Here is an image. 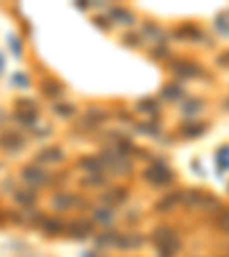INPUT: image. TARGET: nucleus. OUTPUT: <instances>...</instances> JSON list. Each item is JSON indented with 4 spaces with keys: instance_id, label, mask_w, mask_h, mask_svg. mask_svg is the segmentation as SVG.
<instances>
[{
    "instance_id": "obj_1",
    "label": "nucleus",
    "mask_w": 229,
    "mask_h": 257,
    "mask_svg": "<svg viewBox=\"0 0 229 257\" xmlns=\"http://www.w3.org/2000/svg\"><path fill=\"white\" fill-rule=\"evenodd\" d=\"M144 179L152 184V186H170L172 181H174V175H172V170L163 163H154L152 168L144 170Z\"/></svg>"
},
{
    "instance_id": "obj_2",
    "label": "nucleus",
    "mask_w": 229,
    "mask_h": 257,
    "mask_svg": "<svg viewBox=\"0 0 229 257\" xmlns=\"http://www.w3.org/2000/svg\"><path fill=\"white\" fill-rule=\"evenodd\" d=\"M172 74L179 78H197L202 74V69H200V65H195L190 60H174L172 62Z\"/></svg>"
},
{
    "instance_id": "obj_3",
    "label": "nucleus",
    "mask_w": 229,
    "mask_h": 257,
    "mask_svg": "<svg viewBox=\"0 0 229 257\" xmlns=\"http://www.w3.org/2000/svg\"><path fill=\"white\" fill-rule=\"evenodd\" d=\"M101 161H104V163H108L110 168L114 170V172H120V170H122V172H126V170H128V165H131L120 152H114V149H108V152H104V159H101Z\"/></svg>"
},
{
    "instance_id": "obj_4",
    "label": "nucleus",
    "mask_w": 229,
    "mask_h": 257,
    "mask_svg": "<svg viewBox=\"0 0 229 257\" xmlns=\"http://www.w3.org/2000/svg\"><path fill=\"white\" fill-rule=\"evenodd\" d=\"M64 232H69L74 239H85V236L92 234V223L90 220H71Z\"/></svg>"
},
{
    "instance_id": "obj_5",
    "label": "nucleus",
    "mask_w": 229,
    "mask_h": 257,
    "mask_svg": "<svg viewBox=\"0 0 229 257\" xmlns=\"http://www.w3.org/2000/svg\"><path fill=\"white\" fill-rule=\"evenodd\" d=\"M23 179L28 184H32V186H42L46 181V172L42 168H37V165H30V168L23 170Z\"/></svg>"
},
{
    "instance_id": "obj_6",
    "label": "nucleus",
    "mask_w": 229,
    "mask_h": 257,
    "mask_svg": "<svg viewBox=\"0 0 229 257\" xmlns=\"http://www.w3.org/2000/svg\"><path fill=\"white\" fill-rule=\"evenodd\" d=\"M110 17H112L117 23H124V26L136 23V17H133L128 10H124V7H112V10H110Z\"/></svg>"
},
{
    "instance_id": "obj_7",
    "label": "nucleus",
    "mask_w": 229,
    "mask_h": 257,
    "mask_svg": "<svg viewBox=\"0 0 229 257\" xmlns=\"http://www.w3.org/2000/svg\"><path fill=\"white\" fill-rule=\"evenodd\" d=\"M78 163H80V168H82V170H88V172H94V175L104 170V161L96 159V156H82V159L78 161Z\"/></svg>"
},
{
    "instance_id": "obj_8",
    "label": "nucleus",
    "mask_w": 229,
    "mask_h": 257,
    "mask_svg": "<svg viewBox=\"0 0 229 257\" xmlns=\"http://www.w3.org/2000/svg\"><path fill=\"white\" fill-rule=\"evenodd\" d=\"M126 195H128V193H126V188H112V191H108L104 197H101V200H104L106 204H110V207H112V204H122V202H124Z\"/></svg>"
},
{
    "instance_id": "obj_9",
    "label": "nucleus",
    "mask_w": 229,
    "mask_h": 257,
    "mask_svg": "<svg viewBox=\"0 0 229 257\" xmlns=\"http://www.w3.org/2000/svg\"><path fill=\"white\" fill-rule=\"evenodd\" d=\"M152 239H154V243H156V246H160V243H165V241H170V239H176V234L170 230V227L160 225V227H156V230H154Z\"/></svg>"
},
{
    "instance_id": "obj_10",
    "label": "nucleus",
    "mask_w": 229,
    "mask_h": 257,
    "mask_svg": "<svg viewBox=\"0 0 229 257\" xmlns=\"http://www.w3.org/2000/svg\"><path fill=\"white\" fill-rule=\"evenodd\" d=\"M174 35H176L179 39H200V37H202V33H200V28H197V26H190V23H186V26H181Z\"/></svg>"
},
{
    "instance_id": "obj_11",
    "label": "nucleus",
    "mask_w": 229,
    "mask_h": 257,
    "mask_svg": "<svg viewBox=\"0 0 229 257\" xmlns=\"http://www.w3.org/2000/svg\"><path fill=\"white\" fill-rule=\"evenodd\" d=\"M53 202L58 209H71L74 204H78V197L71 195V193H60V195H55Z\"/></svg>"
},
{
    "instance_id": "obj_12",
    "label": "nucleus",
    "mask_w": 229,
    "mask_h": 257,
    "mask_svg": "<svg viewBox=\"0 0 229 257\" xmlns=\"http://www.w3.org/2000/svg\"><path fill=\"white\" fill-rule=\"evenodd\" d=\"M39 159L46 161V163H60V161L64 159V154H62L60 147H48L46 152L39 154Z\"/></svg>"
},
{
    "instance_id": "obj_13",
    "label": "nucleus",
    "mask_w": 229,
    "mask_h": 257,
    "mask_svg": "<svg viewBox=\"0 0 229 257\" xmlns=\"http://www.w3.org/2000/svg\"><path fill=\"white\" fill-rule=\"evenodd\" d=\"M106 117H108V115H106L104 110H98V108H90L88 113H85V124H88V126H98L101 122L106 120Z\"/></svg>"
},
{
    "instance_id": "obj_14",
    "label": "nucleus",
    "mask_w": 229,
    "mask_h": 257,
    "mask_svg": "<svg viewBox=\"0 0 229 257\" xmlns=\"http://www.w3.org/2000/svg\"><path fill=\"white\" fill-rule=\"evenodd\" d=\"M179 202H181V193H172V195L163 197V200L156 204V209H158V211H170V209H174Z\"/></svg>"
},
{
    "instance_id": "obj_15",
    "label": "nucleus",
    "mask_w": 229,
    "mask_h": 257,
    "mask_svg": "<svg viewBox=\"0 0 229 257\" xmlns=\"http://www.w3.org/2000/svg\"><path fill=\"white\" fill-rule=\"evenodd\" d=\"M44 230L48 232V234H60V232L66 230V225H64V220H60V218H46Z\"/></svg>"
},
{
    "instance_id": "obj_16",
    "label": "nucleus",
    "mask_w": 229,
    "mask_h": 257,
    "mask_svg": "<svg viewBox=\"0 0 229 257\" xmlns=\"http://www.w3.org/2000/svg\"><path fill=\"white\" fill-rule=\"evenodd\" d=\"M120 248H140L142 246V236L140 234H126L122 236L120 234V243H117Z\"/></svg>"
},
{
    "instance_id": "obj_17",
    "label": "nucleus",
    "mask_w": 229,
    "mask_h": 257,
    "mask_svg": "<svg viewBox=\"0 0 229 257\" xmlns=\"http://www.w3.org/2000/svg\"><path fill=\"white\" fill-rule=\"evenodd\" d=\"M216 163H218L220 172L229 170V145H224V147L218 149V154H216Z\"/></svg>"
},
{
    "instance_id": "obj_18",
    "label": "nucleus",
    "mask_w": 229,
    "mask_h": 257,
    "mask_svg": "<svg viewBox=\"0 0 229 257\" xmlns=\"http://www.w3.org/2000/svg\"><path fill=\"white\" fill-rule=\"evenodd\" d=\"M206 129H208V124H204L202 122V124H186L181 131H184L186 138H197V136H202Z\"/></svg>"
},
{
    "instance_id": "obj_19",
    "label": "nucleus",
    "mask_w": 229,
    "mask_h": 257,
    "mask_svg": "<svg viewBox=\"0 0 229 257\" xmlns=\"http://www.w3.org/2000/svg\"><path fill=\"white\" fill-rule=\"evenodd\" d=\"M156 248H158L160 257H172L176 250H179V241L170 239V241H165V243H160V246H156Z\"/></svg>"
},
{
    "instance_id": "obj_20",
    "label": "nucleus",
    "mask_w": 229,
    "mask_h": 257,
    "mask_svg": "<svg viewBox=\"0 0 229 257\" xmlns=\"http://www.w3.org/2000/svg\"><path fill=\"white\" fill-rule=\"evenodd\" d=\"M202 108H204L202 99H188V101L184 104V115H197Z\"/></svg>"
},
{
    "instance_id": "obj_21",
    "label": "nucleus",
    "mask_w": 229,
    "mask_h": 257,
    "mask_svg": "<svg viewBox=\"0 0 229 257\" xmlns=\"http://www.w3.org/2000/svg\"><path fill=\"white\" fill-rule=\"evenodd\" d=\"M96 243L98 246H117L120 243V234L117 232H106V234H98L96 236Z\"/></svg>"
},
{
    "instance_id": "obj_22",
    "label": "nucleus",
    "mask_w": 229,
    "mask_h": 257,
    "mask_svg": "<svg viewBox=\"0 0 229 257\" xmlns=\"http://www.w3.org/2000/svg\"><path fill=\"white\" fill-rule=\"evenodd\" d=\"M94 220L108 227V225H112V211H110V209H106V207L96 209V211H94Z\"/></svg>"
},
{
    "instance_id": "obj_23",
    "label": "nucleus",
    "mask_w": 229,
    "mask_h": 257,
    "mask_svg": "<svg viewBox=\"0 0 229 257\" xmlns=\"http://www.w3.org/2000/svg\"><path fill=\"white\" fill-rule=\"evenodd\" d=\"M213 26H216V30H218L220 35H229V12H222V14H218Z\"/></svg>"
},
{
    "instance_id": "obj_24",
    "label": "nucleus",
    "mask_w": 229,
    "mask_h": 257,
    "mask_svg": "<svg viewBox=\"0 0 229 257\" xmlns=\"http://www.w3.org/2000/svg\"><path fill=\"white\" fill-rule=\"evenodd\" d=\"M138 110L154 115V113H158V104H156V99H142V101H138Z\"/></svg>"
},
{
    "instance_id": "obj_25",
    "label": "nucleus",
    "mask_w": 229,
    "mask_h": 257,
    "mask_svg": "<svg viewBox=\"0 0 229 257\" xmlns=\"http://www.w3.org/2000/svg\"><path fill=\"white\" fill-rule=\"evenodd\" d=\"M104 184H106V177L101 172H96V175L88 177V179L82 181V186H88V188H96V186H104Z\"/></svg>"
},
{
    "instance_id": "obj_26",
    "label": "nucleus",
    "mask_w": 229,
    "mask_h": 257,
    "mask_svg": "<svg viewBox=\"0 0 229 257\" xmlns=\"http://www.w3.org/2000/svg\"><path fill=\"white\" fill-rule=\"evenodd\" d=\"M44 92L48 94V97H60L64 90H62V85L60 83H55V81H48V83H44Z\"/></svg>"
},
{
    "instance_id": "obj_27",
    "label": "nucleus",
    "mask_w": 229,
    "mask_h": 257,
    "mask_svg": "<svg viewBox=\"0 0 229 257\" xmlns=\"http://www.w3.org/2000/svg\"><path fill=\"white\" fill-rule=\"evenodd\" d=\"M181 94H184V92H181L179 85H165V88H163V97L170 99V101H172V99H179Z\"/></svg>"
},
{
    "instance_id": "obj_28",
    "label": "nucleus",
    "mask_w": 229,
    "mask_h": 257,
    "mask_svg": "<svg viewBox=\"0 0 229 257\" xmlns=\"http://www.w3.org/2000/svg\"><path fill=\"white\" fill-rule=\"evenodd\" d=\"M55 113H58V115H62V117H71L74 113H76V108H74L71 104H58V106H55Z\"/></svg>"
},
{
    "instance_id": "obj_29",
    "label": "nucleus",
    "mask_w": 229,
    "mask_h": 257,
    "mask_svg": "<svg viewBox=\"0 0 229 257\" xmlns=\"http://www.w3.org/2000/svg\"><path fill=\"white\" fill-rule=\"evenodd\" d=\"M124 44H126V46H140V44H142V35H138V33L124 35Z\"/></svg>"
},
{
    "instance_id": "obj_30",
    "label": "nucleus",
    "mask_w": 229,
    "mask_h": 257,
    "mask_svg": "<svg viewBox=\"0 0 229 257\" xmlns=\"http://www.w3.org/2000/svg\"><path fill=\"white\" fill-rule=\"evenodd\" d=\"M218 225H220V230L222 232H229V211H222L218 216Z\"/></svg>"
},
{
    "instance_id": "obj_31",
    "label": "nucleus",
    "mask_w": 229,
    "mask_h": 257,
    "mask_svg": "<svg viewBox=\"0 0 229 257\" xmlns=\"http://www.w3.org/2000/svg\"><path fill=\"white\" fill-rule=\"evenodd\" d=\"M144 33L147 35H152L154 37V42H156V37H160V30L156 26H154V23H144Z\"/></svg>"
},
{
    "instance_id": "obj_32",
    "label": "nucleus",
    "mask_w": 229,
    "mask_h": 257,
    "mask_svg": "<svg viewBox=\"0 0 229 257\" xmlns=\"http://www.w3.org/2000/svg\"><path fill=\"white\" fill-rule=\"evenodd\" d=\"M138 129H142V133H147V136H156L158 133V126L156 124H140Z\"/></svg>"
},
{
    "instance_id": "obj_33",
    "label": "nucleus",
    "mask_w": 229,
    "mask_h": 257,
    "mask_svg": "<svg viewBox=\"0 0 229 257\" xmlns=\"http://www.w3.org/2000/svg\"><path fill=\"white\" fill-rule=\"evenodd\" d=\"M218 65H220V67H229V51H222V53H220Z\"/></svg>"
},
{
    "instance_id": "obj_34",
    "label": "nucleus",
    "mask_w": 229,
    "mask_h": 257,
    "mask_svg": "<svg viewBox=\"0 0 229 257\" xmlns=\"http://www.w3.org/2000/svg\"><path fill=\"white\" fill-rule=\"evenodd\" d=\"M168 53H170V51L160 46V49H154V51H152V58H158V55H168Z\"/></svg>"
},
{
    "instance_id": "obj_35",
    "label": "nucleus",
    "mask_w": 229,
    "mask_h": 257,
    "mask_svg": "<svg viewBox=\"0 0 229 257\" xmlns=\"http://www.w3.org/2000/svg\"><path fill=\"white\" fill-rule=\"evenodd\" d=\"M94 23H96V26H98V28H104V30H108V23H106V19L96 17V19H94Z\"/></svg>"
},
{
    "instance_id": "obj_36",
    "label": "nucleus",
    "mask_w": 229,
    "mask_h": 257,
    "mask_svg": "<svg viewBox=\"0 0 229 257\" xmlns=\"http://www.w3.org/2000/svg\"><path fill=\"white\" fill-rule=\"evenodd\" d=\"M18 200H23V202H34V195L32 193H28V195L23 193V195H18Z\"/></svg>"
}]
</instances>
